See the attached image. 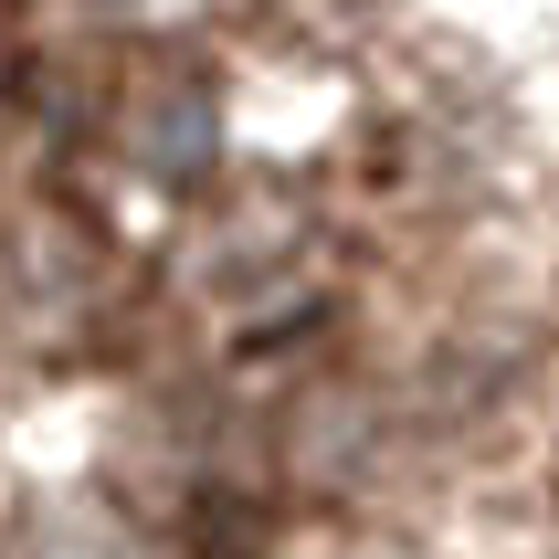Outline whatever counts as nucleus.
I'll return each mask as SVG.
<instances>
[{
	"label": "nucleus",
	"mask_w": 559,
	"mask_h": 559,
	"mask_svg": "<svg viewBox=\"0 0 559 559\" xmlns=\"http://www.w3.org/2000/svg\"><path fill=\"white\" fill-rule=\"evenodd\" d=\"M0 559H138V549L106 538V528H32V538H11Z\"/></svg>",
	"instance_id": "obj_1"
}]
</instances>
